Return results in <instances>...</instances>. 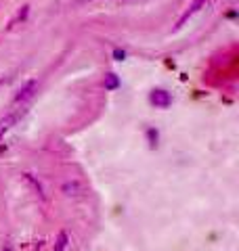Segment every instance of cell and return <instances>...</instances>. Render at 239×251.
I'll return each instance as SVG.
<instances>
[{"label": "cell", "mask_w": 239, "mask_h": 251, "mask_svg": "<svg viewBox=\"0 0 239 251\" xmlns=\"http://www.w3.org/2000/svg\"><path fill=\"white\" fill-rule=\"evenodd\" d=\"M36 88H38V82H36V80L28 82V84H26V86H23V88L19 90L17 97H15V103H26V100H30L31 97H34Z\"/></svg>", "instance_id": "7a4b0ae2"}, {"label": "cell", "mask_w": 239, "mask_h": 251, "mask_svg": "<svg viewBox=\"0 0 239 251\" xmlns=\"http://www.w3.org/2000/svg\"><path fill=\"white\" fill-rule=\"evenodd\" d=\"M63 193H65V195H69V197H71V195H74V197H76V195H80V193H82V186H80L78 182H67V184H63Z\"/></svg>", "instance_id": "5b68a950"}, {"label": "cell", "mask_w": 239, "mask_h": 251, "mask_svg": "<svg viewBox=\"0 0 239 251\" xmlns=\"http://www.w3.org/2000/svg\"><path fill=\"white\" fill-rule=\"evenodd\" d=\"M23 178H26L28 182H30L31 186H34V191L38 193V197H40V199H44V193H42V186H40V182H36V180L31 178V174H23Z\"/></svg>", "instance_id": "52a82bcc"}, {"label": "cell", "mask_w": 239, "mask_h": 251, "mask_svg": "<svg viewBox=\"0 0 239 251\" xmlns=\"http://www.w3.org/2000/svg\"><path fill=\"white\" fill-rule=\"evenodd\" d=\"M204 4H206V0H193V4L189 6V11H187V13H185V15H182V17L179 19V25H182V23H185V21L191 17V15H195L199 9H202Z\"/></svg>", "instance_id": "3957f363"}, {"label": "cell", "mask_w": 239, "mask_h": 251, "mask_svg": "<svg viewBox=\"0 0 239 251\" xmlns=\"http://www.w3.org/2000/svg\"><path fill=\"white\" fill-rule=\"evenodd\" d=\"M114 57H116L118 61H122V59L126 57V52H124V50H120V49H116V50H114Z\"/></svg>", "instance_id": "8fae6325"}, {"label": "cell", "mask_w": 239, "mask_h": 251, "mask_svg": "<svg viewBox=\"0 0 239 251\" xmlns=\"http://www.w3.org/2000/svg\"><path fill=\"white\" fill-rule=\"evenodd\" d=\"M28 11H30V6H23V9L19 11V15H17V17H15V19L11 21V25H15V23H17V21H23V19H26V15H28Z\"/></svg>", "instance_id": "30bf717a"}, {"label": "cell", "mask_w": 239, "mask_h": 251, "mask_svg": "<svg viewBox=\"0 0 239 251\" xmlns=\"http://www.w3.org/2000/svg\"><path fill=\"white\" fill-rule=\"evenodd\" d=\"M0 251H11V247H9V245H4V247H2V249H0Z\"/></svg>", "instance_id": "7c38bea8"}, {"label": "cell", "mask_w": 239, "mask_h": 251, "mask_svg": "<svg viewBox=\"0 0 239 251\" xmlns=\"http://www.w3.org/2000/svg\"><path fill=\"white\" fill-rule=\"evenodd\" d=\"M118 86H120L118 75H116V74H107V75H105V88H107V90H116Z\"/></svg>", "instance_id": "8992f818"}, {"label": "cell", "mask_w": 239, "mask_h": 251, "mask_svg": "<svg viewBox=\"0 0 239 251\" xmlns=\"http://www.w3.org/2000/svg\"><path fill=\"white\" fill-rule=\"evenodd\" d=\"M149 100L153 103L155 107H168L172 103V99H170V92H166L162 88H157V90H151L149 94Z\"/></svg>", "instance_id": "6da1fadb"}, {"label": "cell", "mask_w": 239, "mask_h": 251, "mask_svg": "<svg viewBox=\"0 0 239 251\" xmlns=\"http://www.w3.org/2000/svg\"><path fill=\"white\" fill-rule=\"evenodd\" d=\"M147 138H149V145L155 147V145H157V130L149 128V130H147Z\"/></svg>", "instance_id": "9c48e42d"}, {"label": "cell", "mask_w": 239, "mask_h": 251, "mask_svg": "<svg viewBox=\"0 0 239 251\" xmlns=\"http://www.w3.org/2000/svg\"><path fill=\"white\" fill-rule=\"evenodd\" d=\"M17 117H19V113H9V115L4 117V120H0V138L4 136V132L9 130L15 122H17Z\"/></svg>", "instance_id": "277c9868"}, {"label": "cell", "mask_w": 239, "mask_h": 251, "mask_svg": "<svg viewBox=\"0 0 239 251\" xmlns=\"http://www.w3.org/2000/svg\"><path fill=\"white\" fill-rule=\"evenodd\" d=\"M67 245V232H59V239L55 243V251H63Z\"/></svg>", "instance_id": "ba28073f"}]
</instances>
